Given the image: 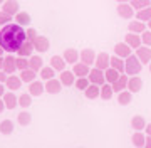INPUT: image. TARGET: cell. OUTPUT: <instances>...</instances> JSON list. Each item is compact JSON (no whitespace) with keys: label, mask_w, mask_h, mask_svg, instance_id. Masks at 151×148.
<instances>
[{"label":"cell","mask_w":151,"mask_h":148,"mask_svg":"<svg viewBox=\"0 0 151 148\" xmlns=\"http://www.w3.org/2000/svg\"><path fill=\"white\" fill-rule=\"evenodd\" d=\"M145 133H146V136H151V123H148V125H146Z\"/></svg>","instance_id":"c3c4849f"},{"label":"cell","mask_w":151,"mask_h":148,"mask_svg":"<svg viewBox=\"0 0 151 148\" xmlns=\"http://www.w3.org/2000/svg\"><path fill=\"white\" fill-rule=\"evenodd\" d=\"M4 103H5V108L7 110H14L19 106V96H17L14 91H5V94L2 96Z\"/></svg>","instance_id":"ba28073f"},{"label":"cell","mask_w":151,"mask_h":148,"mask_svg":"<svg viewBox=\"0 0 151 148\" xmlns=\"http://www.w3.org/2000/svg\"><path fill=\"white\" fill-rule=\"evenodd\" d=\"M2 10L14 17L17 12H19V2H17V0H5V2L2 4Z\"/></svg>","instance_id":"7402d4cb"},{"label":"cell","mask_w":151,"mask_h":148,"mask_svg":"<svg viewBox=\"0 0 151 148\" xmlns=\"http://www.w3.org/2000/svg\"><path fill=\"white\" fill-rule=\"evenodd\" d=\"M146 125H148L146 120L143 118V116H139V115H136V116L131 118V128H133L134 131H145Z\"/></svg>","instance_id":"cb8c5ba5"},{"label":"cell","mask_w":151,"mask_h":148,"mask_svg":"<svg viewBox=\"0 0 151 148\" xmlns=\"http://www.w3.org/2000/svg\"><path fill=\"white\" fill-rule=\"evenodd\" d=\"M42 93H45V86H44L42 79H34L32 82H29V94L30 96H40Z\"/></svg>","instance_id":"8992f818"},{"label":"cell","mask_w":151,"mask_h":148,"mask_svg":"<svg viewBox=\"0 0 151 148\" xmlns=\"http://www.w3.org/2000/svg\"><path fill=\"white\" fill-rule=\"evenodd\" d=\"M124 42L129 45L131 49H138L143 42H141V35L139 34H133V32H129V34H126V37H124Z\"/></svg>","instance_id":"2e32d148"},{"label":"cell","mask_w":151,"mask_h":148,"mask_svg":"<svg viewBox=\"0 0 151 148\" xmlns=\"http://www.w3.org/2000/svg\"><path fill=\"white\" fill-rule=\"evenodd\" d=\"M74 84H76V89H79V91H84V89H86L87 86L91 84V82H89V77H87V76H82V77H77Z\"/></svg>","instance_id":"60d3db41"},{"label":"cell","mask_w":151,"mask_h":148,"mask_svg":"<svg viewBox=\"0 0 151 148\" xmlns=\"http://www.w3.org/2000/svg\"><path fill=\"white\" fill-rule=\"evenodd\" d=\"M5 88L9 91H17V89L22 88V79L20 76H15V74H10V76L7 77L5 81Z\"/></svg>","instance_id":"9a60e30c"},{"label":"cell","mask_w":151,"mask_h":148,"mask_svg":"<svg viewBox=\"0 0 151 148\" xmlns=\"http://www.w3.org/2000/svg\"><path fill=\"white\" fill-rule=\"evenodd\" d=\"M148 66H150V72H151V61H150V64H148Z\"/></svg>","instance_id":"9f6ffc18"},{"label":"cell","mask_w":151,"mask_h":148,"mask_svg":"<svg viewBox=\"0 0 151 148\" xmlns=\"http://www.w3.org/2000/svg\"><path fill=\"white\" fill-rule=\"evenodd\" d=\"M32 52H34V44L30 40H24L22 45L19 47V51H17V56H20V57H30Z\"/></svg>","instance_id":"d6986e66"},{"label":"cell","mask_w":151,"mask_h":148,"mask_svg":"<svg viewBox=\"0 0 151 148\" xmlns=\"http://www.w3.org/2000/svg\"><path fill=\"white\" fill-rule=\"evenodd\" d=\"M79 61L87 64V66H92L94 64V61H96V52L92 49H82L79 52Z\"/></svg>","instance_id":"5bb4252c"},{"label":"cell","mask_w":151,"mask_h":148,"mask_svg":"<svg viewBox=\"0 0 151 148\" xmlns=\"http://www.w3.org/2000/svg\"><path fill=\"white\" fill-rule=\"evenodd\" d=\"M7 77H9V76H7L5 72H4V71H0V82H4V84H5Z\"/></svg>","instance_id":"bcb514c9"},{"label":"cell","mask_w":151,"mask_h":148,"mask_svg":"<svg viewBox=\"0 0 151 148\" xmlns=\"http://www.w3.org/2000/svg\"><path fill=\"white\" fill-rule=\"evenodd\" d=\"M113 94H114V89H113V86L109 84V82H104L103 86H101V96L99 98H103V99H111L113 98Z\"/></svg>","instance_id":"d590c367"},{"label":"cell","mask_w":151,"mask_h":148,"mask_svg":"<svg viewBox=\"0 0 151 148\" xmlns=\"http://www.w3.org/2000/svg\"><path fill=\"white\" fill-rule=\"evenodd\" d=\"M15 66H17V71H24L29 67V57H20L17 56L15 57Z\"/></svg>","instance_id":"b9f144b4"},{"label":"cell","mask_w":151,"mask_h":148,"mask_svg":"<svg viewBox=\"0 0 151 148\" xmlns=\"http://www.w3.org/2000/svg\"><path fill=\"white\" fill-rule=\"evenodd\" d=\"M59 81L62 82V86H74L76 74H74L72 71H67V69H64V71L59 74Z\"/></svg>","instance_id":"e0dca14e"},{"label":"cell","mask_w":151,"mask_h":148,"mask_svg":"<svg viewBox=\"0 0 151 148\" xmlns=\"http://www.w3.org/2000/svg\"><path fill=\"white\" fill-rule=\"evenodd\" d=\"M129 4L134 10H141V9H145V7L151 5V0H129Z\"/></svg>","instance_id":"ab89813d"},{"label":"cell","mask_w":151,"mask_h":148,"mask_svg":"<svg viewBox=\"0 0 151 148\" xmlns=\"http://www.w3.org/2000/svg\"><path fill=\"white\" fill-rule=\"evenodd\" d=\"M39 76H40V79L42 81H49V79H52V77L55 76V71L52 66H44L40 71H39Z\"/></svg>","instance_id":"d6a6232c"},{"label":"cell","mask_w":151,"mask_h":148,"mask_svg":"<svg viewBox=\"0 0 151 148\" xmlns=\"http://www.w3.org/2000/svg\"><path fill=\"white\" fill-rule=\"evenodd\" d=\"M29 67H30V69H34L35 72H39L44 67L42 57H40V56H30V57H29Z\"/></svg>","instance_id":"f1b7e54d"},{"label":"cell","mask_w":151,"mask_h":148,"mask_svg":"<svg viewBox=\"0 0 151 148\" xmlns=\"http://www.w3.org/2000/svg\"><path fill=\"white\" fill-rule=\"evenodd\" d=\"M136 20H141V22H148V20H151V5L150 7H145V9H141V10H136L134 14Z\"/></svg>","instance_id":"f546056e"},{"label":"cell","mask_w":151,"mask_h":148,"mask_svg":"<svg viewBox=\"0 0 151 148\" xmlns=\"http://www.w3.org/2000/svg\"><path fill=\"white\" fill-rule=\"evenodd\" d=\"M126 89L133 94L139 93L141 89H143V79H141L138 74H136V76H129L128 77V86H126Z\"/></svg>","instance_id":"5b68a950"},{"label":"cell","mask_w":151,"mask_h":148,"mask_svg":"<svg viewBox=\"0 0 151 148\" xmlns=\"http://www.w3.org/2000/svg\"><path fill=\"white\" fill-rule=\"evenodd\" d=\"M128 74H121V76L118 77V79H116V81L113 82V84H111V86H113V89H114V93H121V91H124V89H126V86H128Z\"/></svg>","instance_id":"ac0fdd59"},{"label":"cell","mask_w":151,"mask_h":148,"mask_svg":"<svg viewBox=\"0 0 151 148\" xmlns=\"http://www.w3.org/2000/svg\"><path fill=\"white\" fill-rule=\"evenodd\" d=\"M50 66L54 67L55 72H62L65 69V66H67V62L64 61L62 56H52L50 57Z\"/></svg>","instance_id":"44dd1931"},{"label":"cell","mask_w":151,"mask_h":148,"mask_svg":"<svg viewBox=\"0 0 151 148\" xmlns=\"http://www.w3.org/2000/svg\"><path fill=\"white\" fill-rule=\"evenodd\" d=\"M118 4H126V2H129V0H116Z\"/></svg>","instance_id":"f5cc1de1"},{"label":"cell","mask_w":151,"mask_h":148,"mask_svg":"<svg viewBox=\"0 0 151 148\" xmlns=\"http://www.w3.org/2000/svg\"><path fill=\"white\" fill-rule=\"evenodd\" d=\"M44 86H45V93H49V94H59L60 89H62V82H60L59 79L52 77V79H49V81L44 82Z\"/></svg>","instance_id":"30bf717a"},{"label":"cell","mask_w":151,"mask_h":148,"mask_svg":"<svg viewBox=\"0 0 151 148\" xmlns=\"http://www.w3.org/2000/svg\"><path fill=\"white\" fill-rule=\"evenodd\" d=\"M32 104V96L29 93H22L20 96H19V106H22V108H29Z\"/></svg>","instance_id":"f35d334b"},{"label":"cell","mask_w":151,"mask_h":148,"mask_svg":"<svg viewBox=\"0 0 151 148\" xmlns=\"http://www.w3.org/2000/svg\"><path fill=\"white\" fill-rule=\"evenodd\" d=\"M4 54H5V51H4L2 47H0V56H4Z\"/></svg>","instance_id":"db71d44e"},{"label":"cell","mask_w":151,"mask_h":148,"mask_svg":"<svg viewBox=\"0 0 151 148\" xmlns=\"http://www.w3.org/2000/svg\"><path fill=\"white\" fill-rule=\"evenodd\" d=\"M0 133L2 135H12L14 133V121L12 120H4L0 123Z\"/></svg>","instance_id":"8d00e7d4"},{"label":"cell","mask_w":151,"mask_h":148,"mask_svg":"<svg viewBox=\"0 0 151 148\" xmlns=\"http://www.w3.org/2000/svg\"><path fill=\"white\" fill-rule=\"evenodd\" d=\"M62 57H64V61L67 62V64H72V66H74L76 62L79 61V52H77L76 49H72V47H67V49L64 51Z\"/></svg>","instance_id":"ffe728a7"},{"label":"cell","mask_w":151,"mask_h":148,"mask_svg":"<svg viewBox=\"0 0 151 148\" xmlns=\"http://www.w3.org/2000/svg\"><path fill=\"white\" fill-rule=\"evenodd\" d=\"M139 35H141V42H143V45L151 47V30H145V32L139 34Z\"/></svg>","instance_id":"7bdbcfd3"},{"label":"cell","mask_w":151,"mask_h":148,"mask_svg":"<svg viewBox=\"0 0 151 148\" xmlns=\"http://www.w3.org/2000/svg\"><path fill=\"white\" fill-rule=\"evenodd\" d=\"M17 121H19V125H22V126H29L30 121H32V115L27 113V111H22L20 115H17Z\"/></svg>","instance_id":"74e56055"},{"label":"cell","mask_w":151,"mask_h":148,"mask_svg":"<svg viewBox=\"0 0 151 148\" xmlns=\"http://www.w3.org/2000/svg\"><path fill=\"white\" fill-rule=\"evenodd\" d=\"M84 94H86L87 99H97L101 96V86H97V84H89V86L84 89Z\"/></svg>","instance_id":"d4e9b609"},{"label":"cell","mask_w":151,"mask_h":148,"mask_svg":"<svg viewBox=\"0 0 151 148\" xmlns=\"http://www.w3.org/2000/svg\"><path fill=\"white\" fill-rule=\"evenodd\" d=\"M20 79L22 82H32L34 79H35V76H37V72L34 71V69H30V67H27V69H24V71H20Z\"/></svg>","instance_id":"836d02e7"},{"label":"cell","mask_w":151,"mask_h":148,"mask_svg":"<svg viewBox=\"0 0 151 148\" xmlns=\"http://www.w3.org/2000/svg\"><path fill=\"white\" fill-rule=\"evenodd\" d=\"M131 142L136 148H145V143H146V133L143 131H134L133 136H131Z\"/></svg>","instance_id":"484cf974"},{"label":"cell","mask_w":151,"mask_h":148,"mask_svg":"<svg viewBox=\"0 0 151 148\" xmlns=\"http://www.w3.org/2000/svg\"><path fill=\"white\" fill-rule=\"evenodd\" d=\"M131 54H133V49H131L126 42H118V44L114 45V56L126 59V57H129Z\"/></svg>","instance_id":"8fae6325"},{"label":"cell","mask_w":151,"mask_h":148,"mask_svg":"<svg viewBox=\"0 0 151 148\" xmlns=\"http://www.w3.org/2000/svg\"><path fill=\"white\" fill-rule=\"evenodd\" d=\"M2 71L5 74H14L17 71V66H15V57L12 54H7L4 56V66H2Z\"/></svg>","instance_id":"7c38bea8"},{"label":"cell","mask_w":151,"mask_h":148,"mask_svg":"<svg viewBox=\"0 0 151 148\" xmlns=\"http://www.w3.org/2000/svg\"><path fill=\"white\" fill-rule=\"evenodd\" d=\"M109 67H113L119 72H124V59L118 57V56H111L109 57Z\"/></svg>","instance_id":"83f0119b"},{"label":"cell","mask_w":151,"mask_h":148,"mask_svg":"<svg viewBox=\"0 0 151 148\" xmlns=\"http://www.w3.org/2000/svg\"><path fill=\"white\" fill-rule=\"evenodd\" d=\"M34 44V51H37V52H45V51H49V47H50V40H49L47 37H44V35H37V37L32 40Z\"/></svg>","instance_id":"52a82bcc"},{"label":"cell","mask_w":151,"mask_h":148,"mask_svg":"<svg viewBox=\"0 0 151 148\" xmlns=\"http://www.w3.org/2000/svg\"><path fill=\"white\" fill-rule=\"evenodd\" d=\"M133 101V93H129L128 89H124L121 93H118V103L121 106H128V104Z\"/></svg>","instance_id":"1f68e13d"},{"label":"cell","mask_w":151,"mask_h":148,"mask_svg":"<svg viewBox=\"0 0 151 148\" xmlns=\"http://www.w3.org/2000/svg\"><path fill=\"white\" fill-rule=\"evenodd\" d=\"M89 71H91V66H87V64H84V62H81V61H77V62L74 64V67H72V72H74L77 77L87 76Z\"/></svg>","instance_id":"603a6c76"},{"label":"cell","mask_w":151,"mask_h":148,"mask_svg":"<svg viewBox=\"0 0 151 148\" xmlns=\"http://www.w3.org/2000/svg\"><path fill=\"white\" fill-rule=\"evenodd\" d=\"M5 91H7L5 84H4V82H0V98H2V96H4V94H5Z\"/></svg>","instance_id":"7dc6e473"},{"label":"cell","mask_w":151,"mask_h":148,"mask_svg":"<svg viewBox=\"0 0 151 148\" xmlns=\"http://www.w3.org/2000/svg\"><path fill=\"white\" fill-rule=\"evenodd\" d=\"M24 40H27V37H25V30H24L22 25H19L15 22L2 25V29H0V47L5 51L7 54L17 52Z\"/></svg>","instance_id":"6da1fadb"},{"label":"cell","mask_w":151,"mask_h":148,"mask_svg":"<svg viewBox=\"0 0 151 148\" xmlns=\"http://www.w3.org/2000/svg\"><path fill=\"white\" fill-rule=\"evenodd\" d=\"M146 24H148V27H150V30H151V20H148Z\"/></svg>","instance_id":"11a10c76"},{"label":"cell","mask_w":151,"mask_h":148,"mask_svg":"<svg viewBox=\"0 0 151 148\" xmlns=\"http://www.w3.org/2000/svg\"><path fill=\"white\" fill-rule=\"evenodd\" d=\"M12 20H14V17L12 15H9L7 12H0V25H7V24H10Z\"/></svg>","instance_id":"ee69618b"},{"label":"cell","mask_w":151,"mask_h":148,"mask_svg":"<svg viewBox=\"0 0 151 148\" xmlns=\"http://www.w3.org/2000/svg\"><path fill=\"white\" fill-rule=\"evenodd\" d=\"M4 2H5V0H0V5H2V4H4Z\"/></svg>","instance_id":"6f0895ef"},{"label":"cell","mask_w":151,"mask_h":148,"mask_svg":"<svg viewBox=\"0 0 151 148\" xmlns=\"http://www.w3.org/2000/svg\"><path fill=\"white\" fill-rule=\"evenodd\" d=\"M128 29H129V32H133V34H143L146 30V24L141 22V20H131Z\"/></svg>","instance_id":"4dcf8cb0"},{"label":"cell","mask_w":151,"mask_h":148,"mask_svg":"<svg viewBox=\"0 0 151 148\" xmlns=\"http://www.w3.org/2000/svg\"><path fill=\"white\" fill-rule=\"evenodd\" d=\"M14 20H15V24H19V25H22V27H27L29 24H30V15H29L27 12H17L15 15H14Z\"/></svg>","instance_id":"4316f807"},{"label":"cell","mask_w":151,"mask_h":148,"mask_svg":"<svg viewBox=\"0 0 151 148\" xmlns=\"http://www.w3.org/2000/svg\"><path fill=\"white\" fill-rule=\"evenodd\" d=\"M87 77H89V82H91V84H97V86H103L104 82H106L104 71L103 69H97V67H91Z\"/></svg>","instance_id":"277c9868"},{"label":"cell","mask_w":151,"mask_h":148,"mask_svg":"<svg viewBox=\"0 0 151 148\" xmlns=\"http://www.w3.org/2000/svg\"><path fill=\"white\" fill-rule=\"evenodd\" d=\"M141 69H143V64H141V61L136 57V54H131L129 57L124 59V74H128V76H136V74L141 72Z\"/></svg>","instance_id":"7a4b0ae2"},{"label":"cell","mask_w":151,"mask_h":148,"mask_svg":"<svg viewBox=\"0 0 151 148\" xmlns=\"http://www.w3.org/2000/svg\"><path fill=\"white\" fill-rule=\"evenodd\" d=\"M123 72L116 71V69H113V67H108L106 71H104V77H106V82H109V84H113L116 79H118L119 76H121Z\"/></svg>","instance_id":"e575fe53"},{"label":"cell","mask_w":151,"mask_h":148,"mask_svg":"<svg viewBox=\"0 0 151 148\" xmlns=\"http://www.w3.org/2000/svg\"><path fill=\"white\" fill-rule=\"evenodd\" d=\"M116 12H118V15L121 17V19H126V20L133 19V17H134V14H136V10L131 7L129 2H126V4H118Z\"/></svg>","instance_id":"3957f363"},{"label":"cell","mask_w":151,"mask_h":148,"mask_svg":"<svg viewBox=\"0 0 151 148\" xmlns=\"http://www.w3.org/2000/svg\"><path fill=\"white\" fill-rule=\"evenodd\" d=\"M2 66H4V56H0V71H2Z\"/></svg>","instance_id":"816d5d0a"},{"label":"cell","mask_w":151,"mask_h":148,"mask_svg":"<svg viewBox=\"0 0 151 148\" xmlns=\"http://www.w3.org/2000/svg\"><path fill=\"white\" fill-rule=\"evenodd\" d=\"M145 148H151V136H146V143H145Z\"/></svg>","instance_id":"681fc988"},{"label":"cell","mask_w":151,"mask_h":148,"mask_svg":"<svg viewBox=\"0 0 151 148\" xmlns=\"http://www.w3.org/2000/svg\"><path fill=\"white\" fill-rule=\"evenodd\" d=\"M109 57H111V56H109L108 52H99V54H96L94 67H97V69H103V71H106V69L109 67Z\"/></svg>","instance_id":"4fadbf2b"},{"label":"cell","mask_w":151,"mask_h":148,"mask_svg":"<svg viewBox=\"0 0 151 148\" xmlns=\"http://www.w3.org/2000/svg\"><path fill=\"white\" fill-rule=\"evenodd\" d=\"M4 110H5V103H4V99L0 98V113H2Z\"/></svg>","instance_id":"f907efd6"},{"label":"cell","mask_w":151,"mask_h":148,"mask_svg":"<svg viewBox=\"0 0 151 148\" xmlns=\"http://www.w3.org/2000/svg\"><path fill=\"white\" fill-rule=\"evenodd\" d=\"M136 57L141 61V64H150V61H151V47H148V45H145L143 47V44L136 49Z\"/></svg>","instance_id":"9c48e42d"},{"label":"cell","mask_w":151,"mask_h":148,"mask_svg":"<svg viewBox=\"0 0 151 148\" xmlns=\"http://www.w3.org/2000/svg\"><path fill=\"white\" fill-rule=\"evenodd\" d=\"M37 35H39L37 30H35V29H32V27H29L27 30H25V37H27V40H30V42H32Z\"/></svg>","instance_id":"f6af8a7d"}]
</instances>
